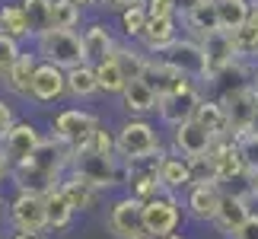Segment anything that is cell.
I'll list each match as a JSON object with an SVG mask.
<instances>
[{"label": "cell", "instance_id": "1", "mask_svg": "<svg viewBox=\"0 0 258 239\" xmlns=\"http://www.w3.org/2000/svg\"><path fill=\"white\" fill-rule=\"evenodd\" d=\"M74 153L67 150L61 141L45 137L38 144V150L26 159L23 166L10 169V182L16 185V192H35V195H48L64 182V175L71 172Z\"/></svg>", "mask_w": 258, "mask_h": 239}, {"label": "cell", "instance_id": "2", "mask_svg": "<svg viewBox=\"0 0 258 239\" xmlns=\"http://www.w3.org/2000/svg\"><path fill=\"white\" fill-rule=\"evenodd\" d=\"M115 150H118V159L127 166V163H137V159L160 153L166 147H163L160 128L150 118H124L115 128Z\"/></svg>", "mask_w": 258, "mask_h": 239}, {"label": "cell", "instance_id": "3", "mask_svg": "<svg viewBox=\"0 0 258 239\" xmlns=\"http://www.w3.org/2000/svg\"><path fill=\"white\" fill-rule=\"evenodd\" d=\"M99 128H102V122L89 108H64V112H57L51 118V137L61 141L71 153L86 150Z\"/></svg>", "mask_w": 258, "mask_h": 239}, {"label": "cell", "instance_id": "4", "mask_svg": "<svg viewBox=\"0 0 258 239\" xmlns=\"http://www.w3.org/2000/svg\"><path fill=\"white\" fill-rule=\"evenodd\" d=\"M32 51L38 54L42 64H54L61 71H74V67L86 64V51H83V42H80V32H45L35 38V48Z\"/></svg>", "mask_w": 258, "mask_h": 239}, {"label": "cell", "instance_id": "5", "mask_svg": "<svg viewBox=\"0 0 258 239\" xmlns=\"http://www.w3.org/2000/svg\"><path fill=\"white\" fill-rule=\"evenodd\" d=\"M71 172H77L80 178H86L93 188L99 192H112V188L124 185L127 182V166L121 159H108V156H96L89 150L74 153V163H71Z\"/></svg>", "mask_w": 258, "mask_h": 239}, {"label": "cell", "instance_id": "6", "mask_svg": "<svg viewBox=\"0 0 258 239\" xmlns=\"http://www.w3.org/2000/svg\"><path fill=\"white\" fill-rule=\"evenodd\" d=\"M160 57L166 64H172L175 71H182L195 86H211V77H207V57H204L201 42H195V38H188V35H178Z\"/></svg>", "mask_w": 258, "mask_h": 239}, {"label": "cell", "instance_id": "7", "mask_svg": "<svg viewBox=\"0 0 258 239\" xmlns=\"http://www.w3.org/2000/svg\"><path fill=\"white\" fill-rule=\"evenodd\" d=\"M105 230L115 239H141V236H147V230H144V201H137L131 195H118L115 201L108 204Z\"/></svg>", "mask_w": 258, "mask_h": 239}, {"label": "cell", "instance_id": "8", "mask_svg": "<svg viewBox=\"0 0 258 239\" xmlns=\"http://www.w3.org/2000/svg\"><path fill=\"white\" fill-rule=\"evenodd\" d=\"M182 198L178 195H160L153 201L144 204V230L153 239H169L172 233H178L182 223Z\"/></svg>", "mask_w": 258, "mask_h": 239}, {"label": "cell", "instance_id": "9", "mask_svg": "<svg viewBox=\"0 0 258 239\" xmlns=\"http://www.w3.org/2000/svg\"><path fill=\"white\" fill-rule=\"evenodd\" d=\"M7 220H10V230H23V233H48L45 195H35V192H16V195H13V201L7 204Z\"/></svg>", "mask_w": 258, "mask_h": 239}, {"label": "cell", "instance_id": "10", "mask_svg": "<svg viewBox=\"0 0 258 239\" xmlns=\"http://www.w3.org/2000/svg\"><path fill=\"white\" fill-rule=\"evenodd\" d=\"M204 99H207V96L201 93V86L188 83L185 89H178V93H172V96L160 99L156 118H160V125H166V128L172 131V128L185 125V122H195V115H198V108H201Z\"/></svg>", "mask_w": 258, "mask_h": 239}, {"label": "cell", "instance_id": "11", "mask_svg": "<svg viewBox=\"0 0 258 239\" xmlns=\"http://www.w3.org/2000/svg\"><path fill=\"white\" fill-rule=\"evenodd\" d=\"M42 141H45V134L38 131V125L16 122L13 128H10V134L0 141V153H4V159L10 163V169H16V166H23L26 159L38 150Z\"/></svg>", "mask_w": 258, "mask_h": 239}, {"label": "cell", "instance_id": "12", "mask_svg": "<svg viewBox=\"0 0 258 239\" xmlns=\"http://www.w3.org/2000/svg\"><path fill=\"white\" fill-rule=\"evenodd\" d=\"M255 86H242V89H233V93H223L217 96V102L223 105L226 112V122H230V134H245L252 131V118H255Z\"/></svg>", "mask_w": 258, "mask_h": 239}, {"label": "cell", "instance_id": "13", "mask_svg": "<svg viewBox=\"0 0 258 239\" xmlns=\"http://www.w3.org/2000/svg\"><path fill=\"white\" fill-rule=\"evenodd\" d=\"M220 201H223V188L220 185H191L182 195V211L198 223H214Z\"/></svg>", "mask_w": 258, "mask_h": 239}, {"label": "cell", "instance_id": "14", "mask_svg": "<svg viewBox=\"0 0 258 239\" xmlns=\"http://www.w3.org/2000/svg\"><path fill=\"white\" fill-rule=\"evenodd\" d=\"M255 211H252V201L249 198H239V195H226L223 192V201L217 207V217H214V230L220 233L223 239H233L236 233L242 230V223L249 220Z\"/></svg>", "mask_w": 258, "mask_h": 239}, {"label": "cell", "instance_id": "15", "mask_svg": "<svg viewBox=\"0 0 258 239\" xmlns=\"http://www.w3.org/2000/svg\"><path fill=\"white\" fill-rule=\"evenodd\" d=\"M211 147H214V137L198 122H185V125L172 128V147H169L172 153L185 156V159H198V156L211 153Z\"/></svg>", "mask_w": 258, "mask_h": 239}, {"label": "cell", "instance_id": "16", "mask_svg": "<svg viewBox=\"0 0 258 239\" xmlns=\"http://www.w3.org/2000/svg\"><path fill=\"white\" fill-rule=\"evenodd\" d=\"M144 83L156 93V99H166V96L178 93V89H185L191 80L182 71H175L172 64H166L163 57H150V64H147V71H144Z\"/></svg>", "mask_w": 258, "mask_h": 239}, {"label": "cell", "instance_id": "17", "mask_svg": "<svg viewBox=\"0 0 258 239\" xmlns=\"http://www.w3.org/2000/svg\"><path fill=\"white\" fill-rule=\"evenodd\" d=\"M64 96H67V71L38 61V71H35V80H32V102L48 105V102H57V99H64Z\"/></svg>", "mask_w": 258, "mask_h": 239}, {"label": "cell", "instance_id": "18", "mask_svg": "<svg viewBox=\"0 0 258 239\" xmlns=\"http://www.w3.org/2000/svg\"><path fill=\"white\" fill-rule=\"evenodd\" d=\"M80 42H83V51H86V64H102L112 57L115 51V35H112V29H108L105 23H86L80 29Z\"/></svg>", "mask_w": 258, "mask_h": 239}, {"label": "cell", "instance_id": "19", "mask_svg": "<svg viewBox=\"0 0 258 239\" xmlns=\"http://www.w3.org/2000/svg\"><path fill=\"white\" fill-rule=\"evenodd\" d=\"M201 48H204V57H207V77H217V74H223L230 64H236L239 57H236V48H233V35L230 32H214V35H207L204 42H201Z\"/></svg>", "mask_w": 258, "mask_h": 239}, {"label": "cell", "instance_id": "20", "mask_svg": "<svg viewBox=\"0 0 258 239\" xmlns=\"http://www.w3.org/2000/svg\"><path fill=\"white\" fill-rule=\"evenodd\" d=\"M178 35H182L178 32V19L175 16H163V19H150V23H147V29H144V35H141L137 45H141L150 57H160Z\"/></svg>", "mask_w": 258, "mask_h": 239}, {"label": "cell", "instance_id": "21", "mask_svg": "<svg viewBox=\"0 0 258 239\" xmlns=\"http://www.w3.org/2000/svg\"><path fill=\"white\" fill-rule=\"evenodd\" d=\"M160 185L166 195H185L191 188V166H188L185 156L166 150L163 163H160Z\"/></svg>", "mask_w": 258, "mask_h": 239}, {"label": "cell", "instance_id": "22", "mask_svg": "<svg viewBox=\"0 0 258 239\" xmlns=\"http://www.w3.org/2000/svg\"><path fill=\"white\" fill-rule=\"evenodd\" d=\"M121 108H124L127 118H150L160 108V99H156V93L144 80H131L121 93Z\"/></svg>", "mask_w": 258, "mask_h": 239}, {"label": "cell", "instance_id": "23", "mask_svg": "<svg viewBox=\"0 0 258 239\" xmlns=\"http://www.w3.org/2000/svg\"><path fill=\"white\" fill-rule=\"evenodd\" d=\"M38 71V54L35 51H23L16 67L10 71V77L4 80V89L16 99H32V80Z\"/></svg>", "mask_w": 258, "mask_h": 239}, {"label": "cell", "instance_id": "24", "mask_svg": "<svg viewBox=\"0 0 258 239\" xmlns=\"http://www.w3.org/2000/svg\"><path fill=\"white\" fill-rule=\"evenodd\" d=\"M182 29L188 38H195V42H204L207 35L220 32V19H217V4L214 0H204L201 7L195 10V13H188L182 19Z\"/></svg>", "mask_w": 258, "mask_h": 239}, {"label": "cell", "instance_id": "25", "mask_svg": "<svg viewBox=\"0 0 258 239\" xmlns=\"http://www.w3.org/2000/svg\"><path fill=\"white\" fill-rule=\"evenodd\" d=\"M57 188H61V195L71 201L74 211H93V207L99 204V198H102V192H99V188H93L86 178H80L77 172H67L64 182L57 185Z\"/></svg>", "mask_w": 258, "mask_h": 239}, {"label": "cell", "instance_id": "26", "mask_svg": "<svg viewBox=\"0 0 258 239\" xmlns=\"http://www.w3.org/2000/svg\"><path fill=\"white\" fill-rule=\"evenodd\" d=\"M112 61L121 67L124 80L131 83V80H144V71H147V64H150V54L134 42H118L115 51H112Z\"/></svg>", "mask_w": 258, "mask_h": 239}, {"label": "cell", "instance_id": "27", "mask_svg": "<svg viewBox=\"0 0 258 239\" xmlns=\"http://www.w3.org/2000/svg\"><path fill=\"white\" fill-rule=\"evenodd\" d=\"M93 96H99V80L93 64H80L74 71H67V99L74 102H89Z\"/></svg>", "mask_w": 258, "mask_h": 239}, {"label": "cell", "instance_id": "28", "mask_svg": "<svg viewBox=\"0 0 258 239\" xmlns=\"http://www.w3.org/2000/svg\"><path fill=\"white\" fill-rule=\"evenodd\" d=\"M211 86L217 89V96L233 93V89H242V86H255V67L249 61H236V64L226 67L223 74H217L211 80Z\"/></svg>", "mask_w": 258, "mask_h": 239}, {"label": "cell", "instance_id": "29", "mask_svg": "<svg viewBox=\"0 0 258 239\" xmlns=\"http://www.w3.org/2000/svg\"><path fill=\"white\" fill-rule=\"evenodd\" d=\"M195 122L201 125L214 141H220V137H233L230 134V122H226V112H223V105L217 102V99H204L201 108H198V115H195Z\"/></svg>", "mask_w": 258, "mask_h": 239}, {"label": "cell", "instance_id": "30", "mask_svg": "<svg viewBox=\"0 0 258 239\" xmlns=\"http://www.w3.org/2000/svg\"><path fill=\"white\" fill-rule=\"evenodd\" d=\"M45 217H48V230H51V233H61V230H67V226L74 223L77 211L71 207V201L61 195V188H54V192L45 195Z\"/></svg>", "mask_w": 258, "mask_h": 239}, {"label": "cell", "instance_id": "31", "mask_svg": "<svg viewBox=\"0 0 258 239\" xmlns=\"http://www.w3.org/2000/svg\"><path fill=\"white\" fill-rule=\"evenodd\" d=\"M233 48L239 61H249V64L258 61V13H252L242 23V29L233 32Z\"/></svg>", "mask_w": 258, "mask_h": 239}, {"label": "cell", "instance_id": "32", "mask_svg": "<svg viewBox=\"0 0 258 239\" xmlns=\"http://www.w3.org/2000/svg\"><path fill=\"white\" fill-rule=\"evenodd\" d=\"M217 4V19H220V29L223 32H236L242 29V23L252 16V4L249 0H214Z\"/></svg>", "mask_w": 258, "mask_h": 239}, {"label": "cell", "instance_id": "33", "mask_svg": "<svg viewBox=\"0 0 258 239\" xmlns=\"http://www.w3.org/2000/svg\"><path fill=\"white\" fill-rule=\"evenodd\" d=\"M0 32L16 38V42H26V38H32V29H29V19L23 13V7L19 4H4L0 7Z\"/></svg>", "mask_w": 258, "mask_h": 239}, {"label": "cell", "instance_id": "34", "mask_svg": "<svg viewBox=\"0 0 258 239\" xmlns=\"http://www.w3.org/2000/svg\"><path fill=\"white\" fill-rule=\"evenodd\" d=\"M83 23V10L71 0H51V29L54 32H77Z\"/></svg>", "mask_w": 258, "mask_h": 239}, {"label": "cell", "instance_id": "35", "mask_svg": "<svg viewBox=\"0 0 258 239\" xmlns=\"http://www.w3.org/2000/svg\"><path fill=\"white\" fill-rule=\"evenodd\" d=\"M23 13L29 19V29H32V38L51 32V0H19Z\"/></svg>", "mask_w": 258, "mask_h": 239}, {"label": "cell", "instance_id": "36", "mask_svg": "<svg viewBox=\"0 0 258 239\" xmlns=\"http://www.w3.org/2000/svg\"><path fill=\"white\" fill-rule=\"evenodd\" d=\"M147 23H150V13H147L144 4H137V7L121 10V13H118V29H121V35L127 38V42H134V45L141 42Z\"/></svg>", "mask_w": 258, "mask_h": 239}, {"label": "cell", "instance_id": "37", "mask_svg": "<svg viewBox=\"0 0 258 239\" xmlns=\"http://www.w3.org/2000/svg\"><path fill=\"white\" fill-rule=\"evenodd\" d=\"M96 80H99V93H102V96H121L124 86H127L121 67H118L112 57L102 61V64H96Z\"/></svg>", "mask_w": 258, "mask_h": 239}, {"label": "cell", "instance_id": "38", "mask_svg": "<svg viewBox=\"0 0 258 239\" xmlns=\"http://www.w3.org/2000/svg\"><path fill=\"white\" fill-rule=\"evenodd\" d=\"M19 54H23V42H16V38H10L0 32V83L10 77V71L16 67Z\"/></svg>", "mask_w": 258, "mask_h": 239}, {"label": "cell", "instance_id": "39", "mask_svg": "<svg viewBox=\"0 0 258 239\" xmlns=\"http://www.w3.org/2000/svg\"><path fill=\"white\" fill-rule=\"evenodd\" d=\"M188 166H191V185H220V175H217V166L211 156L188 159Z\"/></svg>", "mask_w": 258, "mask_h": 239}, {"label": "cell", "instance_id": "40", "mask_svg": "<svg viewBox=\"0 0 258 239\" xmlns=\"http://www.w3.org/2000/svg\"><path fill=\"white\" fill-rule=\"evenodd\" d=\"M89 153L96 156H108V159H118V150H115V128H99L93 134V141L86 147Z\"/></svg>", "mask_w": 258, "mask_h": 239}, {"label": "cell", "instance_id": "41", "mask_svg": "<svg viewBox=\"0 0 258 239\" xmlns=\"http://www.w3.org/2000/svg\"><path fill=\"white\" fill-rule=\"evenodd\" d=\"M233 141H236V147H239L245 166H249V169H258V134H255V131H245V134H236Z\"/></svg>", "mask_w": 258, "mask_h": 239}, {"label": "cell", "instance_id": "42", "mask_svg": "<svg viewBox=\"0 0 258 239\" xmlns=\"http://www.w3.org/2000/svg\"><path fill=\"white\" fill-rule=\"evenodd\" d=\"M19 122L16 118V108H13V102H10L7 96H0V141L10 134V128H13Z\"/></svg>", "mask_w": 258, "mask_h": 239}, {"label": "cell", "instance_id": "43", "mask_svg": "<svg viewBox=\"0 0 258 239\" xmlns=\"http://www.w3.org/2000/svg\"><path fill=\"white\" fill-rule=\"evenodd\" d=\"M150 19H163V16H175V0H144Z\"/></svg>", "mask_w": 258, "mask_h": 239}, {"label": "cell", "instance_id": "44", "mask_svg": "<svg viewBox=\"0 0 258 239\" xmlns=\"http://www.w3.org/2000/svg\"><path fill=\"white\" fill-rule=\"evenodd\" d=\"M201 4H204V0H175V19L182 23V19H185L188 13H195Z\"/></svg>", "mask_w": 258, "mask_h": 239}, {"label": "cell", "instance_id": "45", "mask_svg": "<svg viewBox=\"0 0 258 239\" xmlns=\"http://www.w3.org/2000/svg\"><path fill=\"white\" fill-rule=\"evenodd\" d=\"M233 239H258V214H252V217H249V220H245V223H242V230H239V233H236Z\"/></svg>", "mask_w": 258, "mask_h": 239}, {"label": "cell", "instance_id": "46", "mask_svg": "<svg viewBox=\"0 0 258 239\" xmlns=\"http://www.w3.org/2000/svg\"><path fill=\"white\" fill-rule=\"evenodd\" d=\"M137 4H144V0H102V7H108V10H131V7H137Z\"/></svg>", "mask_w": 258, "mask_h": 239}, {"label": "cell", "instance_id": "47", "mask_svg": "<svg viewBox=\"0 0 258 239\" xmlns=\"http://www.w3.org/2000/svg\"><path fill=\"white\" fill-rule=\"evenodd\" d=\"M249 201L252 207L258 204V169H252V175H249Z\"/></svg>", "mask_w": 258, "mask_h": 239}, {"label": "cell", "instance_id": "48", "mask_svg": "<svg viewBox=\"0 0 258 239\" xmlns=\"http://www.w3.org/2000/svg\"><path fill=\"white\" fill-rule=\"evenodd\" d=\"M4 239H48L45 233H23V230H7Z\"/></svg>", "mask_w": 258, "mask_h": 239}, {"label": "cell", "instance_id": "49", "mask_svg": "<svg viewBox=\"0 0 258 239\" xmlns=\"http://www.w3.org/2000/svg\"><path fill=\"white\" fill-rule=\"evenodd\" d=\"M71 4H77L80 10H86V7H102V0H71Z\"/></svg>", "mask_w": 258, "mask_h": 239}, {"label": "cell", "instance_id": "50", "mask_svg": "<svg viewBox=\"0 0 258 239\" xmlns=\"http://www.w3.org/2000/svg\"><path fill=\"white\" fill-rule=\"evenodd\" d=\"M4 178H10V163L4 159V153H0V182H4Z\"/></svg>", "mask_w": 258, "mask_h": 239}, {"label": "cell", "instance_id": "51", "mask_svg": "<svg viewBox=\"0 0 258 239\" xmlns=\"http://www.w3.org/2000/svg\"><path fill=\"white\" fill-rule=\"evenodd\" d=\"M252 131L258 134V93H255V118H252Z\"/></svg>", "mask_w": 258, "mask_h": 239}, {"label": "cell", "instance_id": "52", "mask_svg": "<svg viewBox=\"0 0 258 239\" xmlns=\"http://www.w3.org/2000/svg\"><path fill=\"white\" fill-rule=\"evenodd\" d=\"M7 204H10V201L4 198V192H0V220H4V214H7Z\"/></svg>", "mask_w": 258, "mask_h": 239}, {"label": "cell", "instance_id": "53", "mask_svg": "<svg viewBox=\"0 0 258 239\" xmlns=\"http://www.w3.org/2000/svg\"><path fill=\"white\" fill-rule=\"evenodd\" d=\"M249 4H252V13H258V0H249Z\"/></svg>", "mask_w": 258, "mask_h": 239}, {"label": "cell", "instance_id": "54", "mask_svg": "<svg viewBox=\"0 0 258 239\" xmlns=\"http://www.w3.org/2000/svg\"><path fill=\"white\" fill-rule=\"evenodd\" d=\"M169 239H188V236H182V233H172V236H169Z\"/></svg>", "mask_w": 258, "mask_h": 239}, {"label": "cell", "instance_id": "55", "mask_svg": "<svg viewBox=\"0 0 258 239\" xmlns=\"http://www.w3.org/2000/svg\"><path fill=\"white\" fill-rule=\"evenodd\" d=\"M255 89H258V64H255Z\"/></svg>", "mask_w": 258, "mask_h": 239}, {"label": "cell", "instance_id": "56", "mask_svg": "<svg viewBox=\"0 0 258 239\" xmlns=\"http://www.w3.org/2000/svg\"><path fill=\"white\" fill-rule=\"evenodd\" d=\"M141 239H153V236H141Z\"/></svg>", "mask_w": 258, "mask_h": 239}, {"label": "cell", "instance_id": "57", "mask_svg": "<svg viewBox=\"0 0 258 239\" xmlns=\"http://www.w3.org/2000/svg\"><path fill=\"white\" fill-rule=\"evenodd\" d=\"M0 239H4V236H0Z\"/></svg>", "mask_w": 258, "mask_h": 239}]
</instances>
